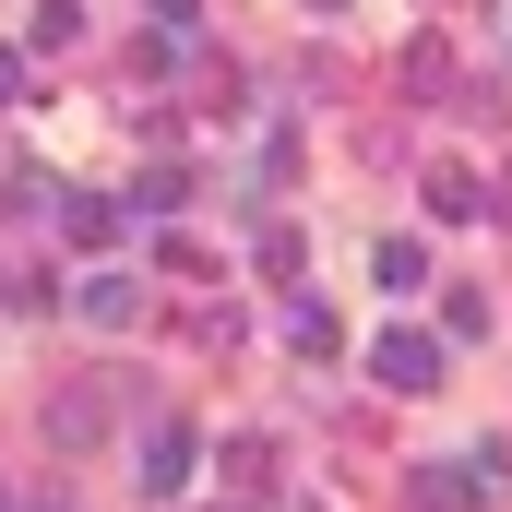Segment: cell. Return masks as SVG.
I'll use <instances>...</instances> for the list:
<instances>
[{
	"instance_id": "277c9868",
	"label": "cell",
	"mask_w": 512,
	"mask_h": 512,
	"mask_svg": "<svg viewBox=\"0 0 512 512\" xmlns=\"http://www.w3.org/2000/svg\"><path fill=\"white\" fill-rule=\"evenodd\" d=\"M72 310H84L96 334H131V322H143V274H108V262H96V274L72 286Z\"/></svg>"
},
{
	"instance_id": "7c38bea8",
	"label": "cell",
	"mask_w": 512,
	"mask_h": 512,
	"mask_svg": "<svg viewBox=\"0 0 512 512\" xmlns=\"http://www.w3.org/2000/svg\"><path fill=\"white\" fill-rule=\"evenodd\" d=\"M203 24V0H155V36H191Z\"/></svg>"
},
{
	"instance_id": "8992f818",
	"label": "cell",
	"mask_w": 512,
	"mask_h": 512,
	"mask_svg": "<svg viewBox=\"0 0 512 512\" xmlns=\"http://www.w3.org/2000/svg\"><path fill=\"white\" fill-rule=\"evenodd\" d=\"M429 215H441V227H477V215H489V191H477L465 167H429Z\"/></svg>"
},
{
	"instance_id": "3957f363",
	"label": "cell",
	"mask_w": 512,
	"mask_h": 512,
	"mask_svg": "<svg viewBox=\"0 0 512 512\" xmlns=\"http://www.w3.org/2000/svg\"><path fill=\"white\" fill-rule=\"evenodd\" d=\"M191 453H203V441H191V417H155V429H143V489H155V501H179V489H191Z\"/></svg>"
},
{
	"instance_id": "7a4b0ae2",
	"label": "cell",
	"mask_w": 512,
	"mask_h": 512,
	"mask_svg": "<svg viewBox=\"0 0 512 512\" xmlns=\"http://www.w3.org/2000/svg\"><path fill=\"white\" fill-rule=\"evenodd\" d=\"M441 370H453V346H441V334H417V322L370 334V382H382V393H429Z\"/></svg>"
},
{
	"instance_id": "52a82bcc",
	"label": "cell",
	"mask_w": 512,
	"mask_h": 512,
	"mask_svg": "<svg viewBox=\"0 0 512 512\" xmlns=\"http://www.w3.org/2000/svg\"><path fill=\"white\" fill-rule=\"evenodd\" d=\"M96 429H108V393H60V405H48V441H60V453H84Z\"/></svg>"
},
{
	"instance_id": "4fadbf2b",
	"label": "cell",
	"mask_w": 512,
	"mask_h": 512,
	"mask_svg": "<svg viewBox=\"0 0 512 512\" xmlns=\"http://www.w3.org/2000/svg\"><path fill=\"white\" fill-rule=\"evenodd\" d=\"M0 108H24V48H0Z\"/></svg>"
},
{
	"instance_id": "5bb4252c",
	"label": "cell",
	"mask_w": 512,
	"mask_h": 512,
	"mask_svg": "<svg viewBox=\"0 0 512 512\" xmlns=\"http://www.w3.org/2000/svg\"><path fill=\"white\" fill-rule=\"evenodd\" d=\"M310 12H346V0H310Z\"/></svg>"
},
{
	"instance_id": "9c48e42d",
	"label": "cell",
	"mask_w": 512,
	"mask_h": 512,
	"mask_svg": "<svg viewBox=\"0 0 512 512\" xmlns=\"http://www.w3.org/2000/svg\"><path fill=\"white\" fill-rule=\"evenodd\" d=\"M370 274L405 298V286H429V251H417V239H382V251H370Z\"/></svg>"
},
{
	"instance_id": "6da1fadb",
	"label": "cell",
	"mask_w": 512,
	"mask_h": 512,
	"mask_svg": "<svg viewBox=\"0 0 512 512\" xmlns=\"http://www.w3.org/2000/svg\"><path fill=\"white\" fill-rule=\"evenodd\" d=\"M501 501V453H441L417 465V512H489Z\"/></svg>"
},
{
	"instance_id": "ba28073f",
	"label": "cell",
	"mask_w": 512,
	"mask_h": 512,
	"mask_svg": "<svg viewBox=\"0 0 512 512\" xmlns=\"http://www.w3.org/2000/svg\"><path fill=\"white\" fill-rule=\"evenodd\" d=\"M286 346H298V358H334V310H322V298H286Z\"/></svg>"
},
{
	"instance_id": "5b68a950",
	"label": "cell",
	"mask_w": 512,
	"mask_h": 512,
	"mask_svg": "<svg viewBox=\"0 0 512 512\" xmlns=\"http://www.w3.org/2000/svg\"><path fill=\"white\" fill-rule=\"evenodd\" d=\"M120 215H131V203H108V191H60V239H72V251H108Z\"/></svg>"
},
{
	"instance_id": "9a60e30c",
	"label": "cell",
	"mask_w": 512,
	"mask_h": 512,
	"mask_svg": "<svg viewBox=\"0 0 512 512\" xmlns=\"http://www.w3.org/2000/svg\"><path fill=\"white\" fill-rule=\"evenodd\" d=\"M0 512H12V501H0Z\"/></svg>"
},
{
	"instance_id": "8fae6325",
	"label": "cell",
	"mask_w": 512,
	"mask_h": 512,
	"mask_svg": "<svg viewBox=\"0 0 512 512\" xmlns=\"http://www.w3.org/2000/svg\"><path fill=\"white\" fill-rule=\"evenodd\" d=\"M84 36V0H36V48H72Z\"/></svg>"
},
{
	"instance_id": "30bf717a",
	"label": "cell",
	"mask_w": 512,
	"mask_h": 512,
	"mask_svg": "<svg viewBox=\"0 0 512 512\" xmlns=\"http://www.w3.org/2000/svg\"><path fill=\"white\" fill-rule=\"evenodd\" d=\"M179 191H191L179 167H143V179H131V215H155V227H167V215H179Z\"/></svg>"
}]
</instances>
